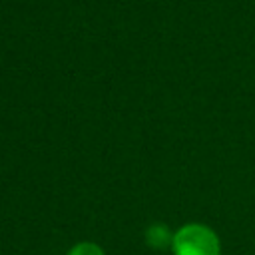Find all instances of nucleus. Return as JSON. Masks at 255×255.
I'll list each match as a JSON object with an SVG mask.
<instances>
[{
  "label": "nucleus",
  "mask_w": 255,
  "mask_h": 255,
  "mask_svg": "<svg viewBox=\"0 0 255 255\" xmlns=\"http://www.w3.org/2000/svg\"><path fill=\"white\" fill-rule=\"evenodd\" d=\"M173 255H221L217 233L203 223H187L171 237Z\"/></svg>",
  "instance_id": "nucleus-1"
},
{
  "label": "nucleus",
  "mask_w": 255,
  "mask_h": 255,
  "mask_svg": "<svg viewBox=\"0 0 255 255\" xmlns=\"http://www.w3.org/2000/svg\"><path fill=\"white\" fill-rule=\"evenodd\" d=\"M171 233L163 223H153L145 229V243L153 249H163V247H171Z\"/></svg>",
  "instance_id": "nucleus-2"
},
{
  "label": "nucleus",
  "mask_w": 255,
  "mask_h": 255,
  "mask_svg": "<svg viewBox=\"0 0 255 255\" xmlns=\"http://www.w3.org/2000/svg\"><path fill=\"white\" fill-rule=\"evenodd\" d=\"M66 255H106L104 249L94 243V241H82V243H76Z\"/></svg>",
  "instance_id": "nucleus-3"
}]
</instances>
